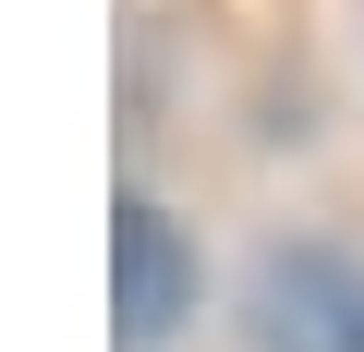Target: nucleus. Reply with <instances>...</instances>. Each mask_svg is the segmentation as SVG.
I'll return each mask as SVG.
<instances>
[{"label": "nucleus", "mask_w": 364, "mask_h": 352, "mask_svg": "<svg viewBox=\"0 0 364 352\" xmlns=\"http://www.w3.org/2000/svg\"><path fill=\"white\" fill-rule=\"evenodd\" d=\"M109 279H122V352H158L182 316H195V243H182L146 195L109 207Z\"/></svg>", "instance_id": "nucleus-2"}, {"label": "nucleus", "mask_w": 364, "mask_h": 352, "mask_svg": "<svg viewBox=\"0 0 364 352\" xmlns=\"http://www.w3.org/2000/svg\"><path fill=\"white\" fill-rule=\"evenodd\" d=\"M243 328H255V352H364V267L328 243H279V255H255Z\"/></svg>", "instance_id": "nucleus-1"}]
</instances>
